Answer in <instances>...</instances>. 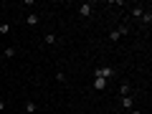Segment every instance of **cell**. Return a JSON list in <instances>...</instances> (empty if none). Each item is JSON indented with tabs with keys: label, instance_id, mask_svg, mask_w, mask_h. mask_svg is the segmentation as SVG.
I'll list each match as a JSON object with an SVG mask.
<instances>
[{
	"label": "cell",
	"instance_id": "obj_10",
	"mask_svg": "<svg viewBox=\"0 0 152 114\" xmlns=\"http://www.w3.org/2000/svg\"><path fill=\"white\" fill-rule=\"evenodd\" d=\"M43 41H46L48 46H53L56 41H58V36H56V33H46V38H43Z\"/></svg>",
	"mask_w": 152,
	"mask_h": 114
},
{
	"label": "cell",
	"instance_id": "obj_6",
	"mask_svg": "<svg viewBox=\"0 0 152 114\" xmlns=\"http://www.w3.org/2000/svg\"><path fill=\"white\" fill-rule=\"evenodd\" d=\"M140 20H142V26H145V28H150V26H152V10H150V8H147V10L142 13V18H140Z\"/></svg>",
	"mask_w": 152,
	"mask_h": 114
},
{
	"label": "cell",
	"instance_id": "obj_11",
	"mask_svg": "<svg viewBox=\"0 0 152 114\" xmlns=\"http://www.w3.org/2000/svg\"><path fill=\"white\" fill-rule=\"evenodd\" d=\"M15 53H18V48H15V46H10V48H5V51H3V56H5V58H13Z\"/></svg>",
	"mask_w": 152,
	"mask_h": 114
},
{
	"label": "cell",
	"instance_id": "obj_5",
	"mask_svg": "<svg viewBox=\"0 0 152 114\" xmlns=\"http://www.w3.org/2000/svg\"><path fill=\"white\" fill-rule=\"evenodd\" d=\"M38 23H41V15L38 13H28L26 15V26H38Z\"/></svg>",
	"mask_w": 152,
	"mask_h": 114
},
{
	"label": "cell",
	"instance_id": "obj_14",
	"mask_svg": "<svg viewBox=\"0 0 152 114\" xmlns=\"http://www.w3.org/2000/svg\"><path fill=\"white\" fill-rule=\"evenodd\" d=\"M117 31H119V33H122V38H124V36H127V33H129V26H127V23H122V26H119V28H117Z\"/></svg>",
	"mask_w": 152,
	"mask_h": 114
},
{
	"label": "cell",
	"instance_id": "obj_9",
	"mask_svg": "<svg viewBox=\"0 0 152 114\" xmlns=\"http://www.w3.org/2000/svg\"><path fill=\"white\" fill-rule=\"evenodd\" d=\"M10 31H13V26H10V23H0V36H8Z\"/></svg>",
	"mask_w": 152,
	"mask_h": 114
},
{
	"label": "cell",
	"instance_id": "obj_1",
	"mask_svg": "<svg viewBox=\"0 0 152 114\" xmlns=\"http://www.w3.org/2000/svg\"><path fill=\"white\" fill-rule=\"evenodd\" d=\"M94 76H96V79H104V81H107V79L117 76V69H109V66H102V69H96V71H94Z\"/></svg>",
	"mask_w": 152,
	"mask_h": 114
},
{
	"label": "cell",
	"instance_id": "obj_3",
	"mask_svg": "<svg viewBox=\"0 0 152 114\" xmlns=\"http://www.w3.org/2000/svg\"><path fill=\"white\" fill-rule=\"evenodd\" d=\"M119 104H122V109H134V96H132V94L129 96H122Z\"/></svg>",
	"mask_w": 152,
	"mask_h": 114
},
{
	"label": "cell",
	"instance_id": "obj_16",
	"mask_svg": "<svg viewBox=\"0 0 152 114\" xmlns=\"http://www.w3.org/2000/svg\"><path fill=\"white\" fill-rule=\"evenodd\" d=\"M132 114H142V112H140V109H132Z\"/></svg>",
	"mask_w": 152,
	"mask_h": 114
},
{
	"label": "cell",
	"instance_id": "obj_4",
	"mask_svg": "<svg viewBox=\"0 0 152 114\" xmlns=\"http://www.w3.org/2000/svg\"><path fill=\"white\" fill-rule=\"evenodd\" d=\"M36 109H38V104L33 102V99H28V102H26V107H23V112H20V114H36Z\"/></svg>",
	"mask_w": 152,
	"mask_h": 114
},
{
	"label": "cell",
	"instance_id": "obj_2",
	"mask_svg": "<svg viewBox=\"0 0 152 114\" xmlns=\"http://www.w3.org/2000/svg\"><path fill=\"white\" fill-rule=\"evenodd\" d=\"M79 15L81 18H91L94 15V5L91 3H81V5H79Z\"/></svg>",
	"mask_w": 152,
	"mask_h": 114
},
{
	"label": "cell",
	"instance_id": "obj_7",
	"mask_svg": "<svg viewBox=\"0 0 152 114\" xmlns=\"http://www.w3.org/2000/svg\"><path fill=\"white\" fill-rule=\"evenodd\" d=\"M129 94H132V84L122 81V84H119V99H122V96H129Z\"/></svg>",
	"mask_w": 152,
	"mask_h": 114
},
{
	"label": "cell",
	"instance_id": "obj_8",
	"mask_svg": "<svg viewBox=\"0 0 152 114\" xmlns=\"http://www.w3.org/2000/svg\"><path fill=\"white\" fill-rule=\"evenodd\" d=\"M109 41H112V43H119V41H122V33L117 31V28H114V31H109Z\"/></svg>",
	"mask_w": 152,
	"mask_h": 114
},
{
	"label": "cell",
	"instance_id": "obj_13",
	"mask_svg": "<svg viewBox=\"0 0 152 114\" xmlns=\"http://www.w3.org/2000/svg\"><path fill=\"white\" fill-rule=\"evenodd\" d=\"M107 86V81H104V79H96V76H94V89H104Z\"/></svg>",
	"mask_w": 152,
	"mask_h": 114
},
{
	"label": "cell",
	"instance_id": "obj_12",
	"mask_svg": "<svg viewBox=\"0 0 152 114\" xmlns=\"http://www.w3.org/2000/svg\"><path fill=\"white\" fill-rule=\"evenodd\" d=\"M142 13H145V8H142V5H134V8H132V18H142Z\"/></svg>",
	"mask_w": 152,
	"mask_h": 114
},
{
	"label": "cell",
	"instance_id": "obj_15",
	"mask_svg": "<svg viewBox=\"0 0 152 114\" xmlns=\"http://www.w3.org/2000/svg\"><path fill=\"white\" fill-rule=\"evenodd\" d=\"M0 109H5V102H3V99H0Z\"/></svg>",
	"mask_w": 152,
	"mask_h": 114
}]
</instances>
